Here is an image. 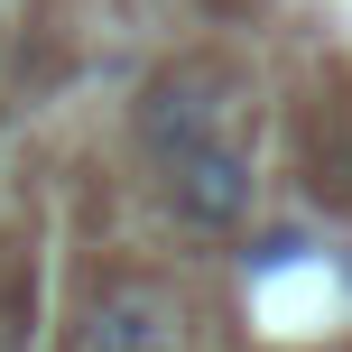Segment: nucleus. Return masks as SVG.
Returning <instances> with one entry per match:
<instances>
[{"label":"nucleus","mask_w":352,"mask_h":352,"mask_svg":"<svg viewBox=\"0 0 352 352\" xmlns=\"http://www.w3.org/2000/svg\"><path fill=\"white\" fill-rule=\"evenodd\" d=\"M74 352H176V306L148 278H121V287H102V297L84 306Z\"/></svg>","instance_id":"3"},{"label":"nucleus","mask_w":352,"mask_h":352,"mask_svg":"<svg viewBox=\"0 0 352 352\" xmlns=\"http://www.w3.org/2000/svg\"><path fill=\"white\" fill-rule=\"evenodd\" d=\"M250 195H260V176H250V158L223 140V130L167 158V204H176L186 232H232V223L250 213Z\"/></svg>","instance_id":"1"},{"label":"nucleus","mask_w":352,"mask_h":352,"mask_svg":"<svg viewBox=\"0 0 352 352\" xmlns=\"http://www.w3.org/2000/svg\"><path fill=\"white\" fill-rule=\"evenodd\" d=\"M223 111H232V84H223V74H213V65H176V74H158V84L140 93V140L158 148V167H167L176 148L213 140Z\"/></svg>","instance_id":"2"},{"label":"nucleus","mask_w":352,"mask_h":352,"mask_svg":"<svg viewBox=\"0 0 352 352\" xmlns=\"http://www.w3.org/2000/svg\"><path fill=\"white\" fill-rule=\"evenodd\" d=\"M260 269H278V260H297V232H260V250H250Z\"/></svg>","instance_id":"4"}]
</instances>
